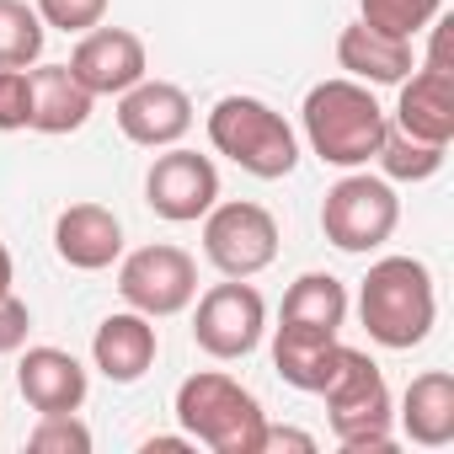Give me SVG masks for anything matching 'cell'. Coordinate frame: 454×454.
I'll return each instance as SVG.
<instances>
[{"label":"cell","mask_w":454,"mask_h":454,"mask_svg":"<svg viewBox=\"0 0 454 454\" xmlns=\"http://www.w3.org/2000/svg\"><path fill=\"white\" fill-rule=\"evenodd\" d=\"M118 129L129 145H145V150H166L176 145L187 129H192V97L171 81H134L123 97H118Z\"/></svg>","instance_id":"cell-12"},{"label":"cell","mask_w":454,"mask_h":454,"mask_svg":"<svg viewBox=\"0 0 454 454\" xmlns=\"http://www.w3.org/2000/svg\"><path fill=\"white\" fill-rule=\"evenodd\" d=\"M27 332H33V310L17 294H0V358L22 353L27 348Z\"/></svg>","instance_id":"cell-28"},{"label":"cell","mask_w":454,"mask_h":454,"mask_svg":"<svg viewBox=\"0 0 454 454\" xmlns=\"http://www.w3.org/2000/svg\"><path fill=\"white\" fill-rule=\"evenodd\" d=\"M176 422L192 443L214 454H257L268 411L241 380L219 374V369H198L176 385Z\"/></svg>","instance_id":"cell-3"},{"label":"cell","mask_w":454,"mask_h":454,"mask_svg":"<svg viewBox=\"0 0 454 454\" xmlns=\"http://www.w3.org/2000/svg\"><path fill=\"white\" fill-rule=\"evenodd\" d=\"M91 91L75 81L70 65H38L33 70V123L38 134H75L91 118Z\"/></svg>","instance_id":"cell-20"},{"label":"cell","mask_w":454,"mask_h":454,"mask_svg":"<svg viewBox=\"0 0 454 454\" xmlns=\"http://www.w3.org/2000/svg\"><path fill=\"white\" fill-rule=\"evenodd\" d=\"M358 321H364L369 342H380L390 353L427 342V332L438 321L433 273L417 257H380L358 284Z\"/></svg>","instance_id":"cell-2"},{"label":"cell","mask_w":454,"mask_h":454,"mask_svg":"<svg viewBox=\"0 0 454 454\" xmlns=\"http://www.w3.org/2000/svg\"><path fill=\"white\" fill-rule=\"evenodd\" d=\"M401 433L422 449H443L454 443V374L449 369H427L406 385L401 395Z\"/></svg>","instance_id":"cell-19"},{"label":"cell","mask_w":454,"mask_h":454,"mask_svg":"<svg viewBox=\"0 0 454 454\" xmlns=\"http://www.w3.org/2000/svg\"><path fill=\"white\" fill-rule=\"evenodd\" d=\"M300 118H305V139H310V150H316L326 166H337V171H358V166H369V160L380 155L385 129H390L385 107L374 102V86L348 81V75L310 86Z\"/></svg>","instance_id":"cell-1"},{"label":"cell","mask_w":454,"mask_h":454,"mask_svg":"<svg viewBox=\"0 0 454 454\" xmlns=\"http://www.w3.org/2000/svg\"><path fill=\"white\" fill-rule=\"evenodd\" d=\"M145 203L171 219V224H192L219 203V171L208 155L166 145V155H155V166L145 171Z\"/></svg>","instance_id":"cell-10"},{"label":"cell","mask_w":454,"mask_h":454,"mask_svg":"<svg viewBox=\"0 0 454 454\" xmlns=\"http://www.w3.org/2000/svg\"><path fill=\"white\" fill-rule=\"evenodd\" d=\"M17 390H22V401L38 417H49V411H81L91 380H86L75 353H65V348H27L22 364H17Z\"/></svg>","instance_id":"cell-16"},{"label":"cell","mask_w":454,"mask_h":454,"mask_svg":"<svg viewBox=\"0 0 454 454\" xmlns=\"http://www.w3.org/2000/svg\"><path fill=\"white\" fill-rule=\"evenodd\" d=\"M321 401H326L332 433H337V443L348 454H385V449H395V433H390V422H395L390 385H385V374H380V364L369 353L348 348L342 364H337V374L326 380Z\"/></svg>","instance_id":"cell-5"},{"label":"cell","mask_w":454,"mask_h":454,"mask_svg":"<svg viewBox=\"0 0 454 454\" xmlns=\"http://www.w3.org/2000/svg\"><path fill=\"white\" fill-rule=\"evenodd\" d=\"M33 123V70H0V134Z\"/></svg>","instance_id":"cell-27"},{"label":"cell","mask_w":454,"mask_h":454,"mask_svg":"<svg viewBox=\"0 0 454 454\" xmlns=\"http://www.w3.org/2000/svg\"><path fill=\"white\" fill-rule=\"evenodd\" d=\"M203 257L224 278H257L278 257V219L262 203L231 198L203 214Z\"/></svg>","instance_id":"cell-7"},{"label":"cell","mask_w":454,"mask_h":454,"mask_svg":"<svg viewBox=\"0 0 454 454\" xmlns=\"http://www.w3.org/2000/svg\"><path fill=\"white\" fill-rule=\"evenodd\" d=\"M443 12V0H358V22L390 33V38H417L427 22Z\"/></svg>","instance_id":"cell-24"},{"label":"cell","mask_w":454,"mask_h":454,"mask_svg":"<svg viewBox=\"0 0 454 454\" xmlns=\"http://www.w3.org/2000/svg\"><path fill=\"white\" fill-rule=\"evenodd\" d=\"M38 17H43V27H59V33H91V27H102V17H107V0H38L33 6Z\"/></svg>","instance_id":"cell-26"},{"label":"cell","mask_w":454,"mask_h":454,"mask_svg":"<svg viewBox=\"0 0 454 454\" xmlns=\"http://www.w3.org/2000/svg\"><path fill=\"white\" fill-rule=\"evenodd\" d=\"M155 353H160V332L150 316L139 310H118L97 326L91 337V364L113 380V385H139L150 369H155Z\"/></svg>","instance_id":"cell-15"},{"label":"cell","mask_w":454,"mask_h":454,"mask_svg":"<svg viewBox=\"0 0 454 454\" xmlns=\"http://www.w3.org/2000/svg\"><path fill=\"white\" fill-rule=\"evenodd\" d=\"M337 65L348 70V81H364V86H401L411 75V38H390L369 22H353L342 27L337 38Z\"/></svg>","instance_id":"cell-17"},{"label":"cell","mask_w":454,"mask_h":454,"mask_svg":"<svg viewBox=\"0 0 454 454\" xmlns=\"http://www.w3.org/2000/svg\"><path fill=\"white\" fill-rule=\"evenodd\" d=\"M342 321H348V289H342V278H332V273H300L289 284L278 332L326 342V337L342 332Z\"/></svg>","instance_id":"cell-18"},{"label":"cell","mask_w":454,"mask_h":454,"mask_svg":"<svg viewBox=\"0 0 454 454\" xmlns=\"http://www.w3.org/2000/svg\"><path fill=\"white\" fill-rule=\"evenodd\" d=\"M278 449L316 454V438H310V433H300V427H278V422H268V427H262V449H257V454H278Z\"/></svg>","instance_id":"cell-29"},{"label":"cell","mask_w":454,"mask_h":454,"mask_svg":"<svg viewBox=\"0 0 454 454\" xmlns=\"http://www.w3.org/2000/svg\"><path fill=\"white\" fill-rule=\"evenodd\" d=\"M27 449H33V454H86V449H91V427H86L75 411H49V417H38V427L27 433Z\"/></svg>","instance_id":"cell-25"},{"label":"cell","mask_w":454,"mask_h":454,"mask_svg":"<svg viewBox=\"0 0 454 454\" xmlns=\"http://www.w3.org/2000/svg\"><path fill=\"white\" fill-rule=\"evenodd\" d=\"M12 284H17V268H12V252H6V241H0V294H12Z\"/></svg>","instance_id":"cell-30"},{"label":"cell","mask_w":454,"mask_h":454,"mask_svg":"<svg viewBox=\"0 0 454 454\" xmlns=\"http://www.w3.org/2000/svg\"><path fill=\"white\" fill-rule=\"evenodd\" d=\"M395 129L427 145H449L454 139V70L411 65L395 97Z\"/></svg>","instance_id":"cell-14"},{"label":"cell","mask_w":454,"mask_h":454,"mask_svg":"<svg viewBox=\"0 0 454 454\" xmlns=\"http://www.w3.org/2000/svg\"><path fill=\"white\" fill-rule=\"evenodd\" d=\"M395 224H401V198L385 176H369V171H348L321 203V231L348 257L385 247L395 236Z\"/></svg>","instance_id":"cell-6"},{"label":"cell","mask_w":454,"mask_h":454,"mask_svg":"<svg viewBox=\"0 0 454 454\" xmlns=\"http://www.w3.org/2000/svg\"><path fill=\"white\" fill-rule=\"evenodd\" d=\"M342 353H348V342H337V337L316 342V337L273 332V369H278L284 385H294V390H305V395H321V390H326V380L337 374Z\"/></svg>","instance_id":"cell-21"},{"label":"cell","mask_w":454,"mask_h":454,"mask_svg":"<svg viewBox=\"0 0 454 454\" xmlns=\"http://www.w3.org/2000/svg\"><path fill=\"white\" fill-rule=\"evenodd\" d=\"M43 17L27 0H0V70H27L43 59Z\"/></svg>","instance_id":"cell-22"},{"label":"cell","mask_w":454,"mask_h":454,"mask_svg":"<svg viewBox=\"0 0 454 454\" xmlns=\"http://www.w3.org/2000/svg\"><path fill=\"white\" fill-rule=\"evenodd\" d=\"M118 294L129 310L150 316V321H166V316H182L192 300H198V262L182 252V247H139L118 262Z\"/></svg>","instance_id":"cell-8"},{"label":"cell","mask_w":454,"mask_h":454,"mask_svg":"<svg viewBox=\"0 0 454 454\" xmlns=\"http://www.w3.org/2000/svg\"><path fill=\"white\" fill-rule=\"evenodd\" d=\"M374 160L385 166V182H427V176L443 171L449 145H427V139H411V134H401V129H385Z\"/></svg>","instance_id":"cell-23"},{"label":"cell","mask_w":454,"mask_h":454,"mask_svg":"<svg viewBox=\"0 0 454 454\" xmlns=\"http://www.w3.org/2000/svg\"><path fill=\"white\" fill-rule=\"evenodd\" d=\"M70 70L91 97H123L134 81H145L150 54H145V38L129 27H91V33H81Z\"/></svg>","instance_id":"cell-11"},{"label":"cell","mask_w":454,"mask_h":454,"mask_svg":"<svg viewBox=\"0 0 454 454\" xmlns=\"http://www.w3.org/2000/svg\"><path fill=\"white\" fill-rule=\"evenodd\" d=\"M54 252L81 273H102L123 257V219L102 203H70L54 219Z\"/></svg>","instance_id":"cell-13"},{"label":"cell","mask_w":454,"mask_h":454,"mask_svg":"<svg viewBox=\"0 0 454 454\" xmlns=\"http://www.w3.org/2000/svg\"><path fill=\"white\" fill-rule=\"evenodd\" d=\"M208 145L236 160L247 176H262V182H278L300 166V139L294 129L284 123V113L262 97H219L214 113H208Z\"/></svg>","instance_id":"cell-4"},{"label":"cell","mask_w":454,"mask_h":454,"mask_svg":"<svg viewBox=\"0 0 454 454\" xmlns=\"http://www.w3.org/2000/svg\"><path fill=\"white\" fill-rule=\"evenodd\" d=\"M268 332V300L247 284V278H224L214 289L198 294V316H192V342L208 358H247L257 353Z\"/></svg>","instance_id":"cell-9"}]
</instances>
